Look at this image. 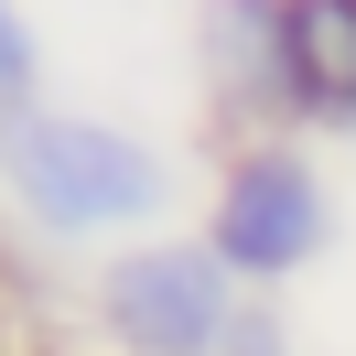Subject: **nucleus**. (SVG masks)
<instances>
[{"mask_svg":"<svg viewBox=\"0 0 356 356\" xmlns=\"http://www.w3.org/2000/svg\"><path fill=\"white\" fill-rule=\"evenodd\" d=\"M216 356H291V313H281V291H248Z\"/></svg>","mask_w":356,"mask_h":356,"instance_id":"0eeeda50","label":"nucleus"},{"mask_svg":"<svg viewBox=\"0 0 356 356\" xmlns=\"http://www.w3.org/2000/svg\"><path fill=\"white\" fill-rule=\"evenodd\" d=\"M195 76L227 140L291 130V0H195Z\"/></svg>","mask_w":356,"mask_h":356,"instance_id":"20e7f679","label":"nucleus"},{"mask_svg":"<svg viewBox=\"0 0 356 356\" xmlns=\"http://www.w3.org/2000/svg\"><path fill=\"white\" fill-rule=\"evenodd\" d=\"M291 130L356 140V0H291Z\"/></svg>","mask_w":356,"mask_h":356,"instance_id":"39448f33","label":"nucleus"},{"mask_svg":"<svg viewBox=\"0 0 356 356\" xmlns=\"http://www.w3.org/2000/svg\"><path fill=\"white\" fill-rule=\"evenodd\" d=\"M44 108V44H33V22L0 0V119H22Z\"/></svg>","mask_w":356,"mask_h":356,"instance_id":"423d86ee","label":"nucleus"},{"mask_svg":"<svg viewBox=\"0 0 356 356\" xmlns=\"http://www.w3.org/2000/svg\"><path fill=\"white\" fill-rule=\"evenodd\" d=\"M238 302H248V281L205 238H173V227L108 248L87 281V324L108 334V356H216Z\"/></svg>","mask_w":356,"mask_h":356,"instance_id":"7ed1b4c3","label":"nucleus"},{"mask_svg":"<svg viewBox=\"0 0 356 356\" xmlns=\"http://www.w3.org/2000/svg\"><path fill=\"white\" fill-rule=\"evenodd\" d=\"M334 227L346 216H334V184H324V162H313V140L302 130H248V140H227L216 184H205V227L195 238L216 248L248 291H281V281H302L334 248Z\"/></svg>","mask_w":356,"mask_h":356,"instance_id":"f03ea898","label":"nucleus"},{"mask_svg":"<svg viewBox=\"0 0 356 356\" xmlns=\"http://www.w3.org/2000/svg\"><path fill=\"white\" fill-rule=\"evenodd\" d=\"M184 173L173 152H152L140 130L97 108H22L0 119V205L54 248H87V238H162Z\"/></svg>","mask_w":356,"mask_h":356,"instance_id":"f257e3e1","label":"nucleus"},{"mask_svg":"<svg viewBox=\"0 0 356 356\" xmlns=\"http://www.w3.org/2000/svg\"><path fill=\"white\" fill-rule=\"evenodd\" d=\"M0 356H11V313H0Z\"/></svg>","mask_w":356,"mask_h":356,"instance_id":"6e6552de","label":"nucleus"}]
</instances>
